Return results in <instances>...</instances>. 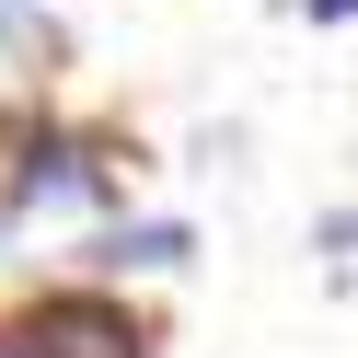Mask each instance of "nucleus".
I'll use <instances>...</instances> for the list:
<instances>
[{
    "label": "nucleus",
    "instance_id": "nucleus-5",
    "mask_svg": "<svg viewBox=\"0 0 358 358\" xmlns=\"http://www.w3.org/2000/svg\"><path fill=\"white\" fill-rule=\"evenodd\" d=\"M301 12H312V24H347V12H358V0H301Z\"/></svg>",
    "mask_w": 358,
    "mask_h": 358
},
{
    "label": "nucleus",
    "instance_id": "nucleus-3",
    "mask_svg": "<svg viewBox=\"0 0 358 358\" xmlns=\"http://www.w3.org/2000/svg\"><path fill=\"white\" fill-rule=\"evenodd\" d=\"M185 255H196L185 220H127V231H104V243H93L104 278H127V266H185Z\"/></svg>",
    "mask_w": 358,
    "mask_h": 358
},
{
    "label": "nucleus",
    "instance_id": "nucleus-4",
    "mask_svg": "<svg viewBox=\"0 0 358 358\" xmlns=\"http://www.w3.org/2000/svg\"><path fill=\"white\" fill-rule=\"evenodd\" d=\"M312 243H324V255H358V208H324V220H312Z\"/></svg>",
    "mask_w": 358,
    "mask_h": 358
},
{
    "label": "nucleus",
    "instance_id": "nucleus-2",
    "mask_svg": "<svg viewBox=\"0 0 358 358\" xmlns=\"http://www.w3.org/2000/svg\"><path fill=\"white\" fill-rule=\"evenodd\" d=\"M93 196H104V173L81 162L70 139H35L24 173H12V208H93Z\"/></svg>",
    "mask_w": 358,
    "mask_h": 358
},
{
    "label": "nucleus",
    "instance_id": "nucleus-1",
    "mask_svg": "<svg viewBox=\"0 0 358 358\" xmlns=\"http://www.w3.org/2000/svg\"><path fill=\"white\" fill-rule=\"evenodd\" d=\"M0 358H150L116 289H47L0 324Z\"/></svg>",
    "mask_w": 358,
    "mask_h": 358
}]
</instances>
